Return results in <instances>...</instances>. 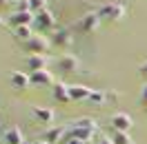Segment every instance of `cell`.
Here are the masks:
<instances>
[{"label":"cell","instance_id":"6da1fadb","mask_svg":"<svg viewBox=\"0 0 147 144\" xmlns=\"http://www.w3.org/2000/svg\"><path fill=\"white\" fill-rule=\"evenodd\" d=\"M96 131H98V124L92 117H78V120H74V122L67 124V133L74 135V137H80L83 142H92Z\"/></svg>","mask_w":147,"mask_h":144},{"label":"cell","instance_id":"7a4b0ae2","mask_svg":"<svg viewBox=\"0 0 147 144\" xmlns=\"http://www.w3.org/2000/svg\"><path fill=\"white\" fill-rule=\"evenodd\" d=\"M22 49H25L29 55H34V53L47 55V53H49V49H51V40H49L45 33H34L27 42H22Z\"/></svg>","mask_w":147,"mask_h":144},{"label":"cell","instance_id":"3957f363","mask_svg":"<svg viewBox=\"0 0 147 144\" xmlns=\"http://www.w3.org/2000/svg\"><path fill=\"white\" fill-rule=\"evenodd\" d=\"M125 13H127V7H125L123 2H107V5L98 7V16H100V20L118 22V20L125 18Z\"/></svg>","mask_w":147,"mask_h":144},{"label":"cell","instance_id":"277c9868","mask_svg":"<svg viewBox=\"0 0 147 144\" xmlns=\"http://www.w3.org/2000/svg\"><path fill=\"white\" fill-rule=\"evenodd\" d=\"M100 16H98V11H87L83 18L78 20V25H76V29L78 31H83V33H92V31H96V29L100 27Z\"/></svg>","mask_w":147,"mask_h":144},{"label":"cell","instance_id":"5b68a950","mask_svg":"<svg viewBox=\"0 0 147 144\" xmlns=\"http://www.w3.org/2000/svg\"><path fill=\"white\" fill-rule=\"evenodd\" d=\"M109 124L114 126V131L129 133V129L134 126V120H131V115H129V113H123V111H118V113H114V115L109 117Z\"/></svg>","mask_w":147,"mask_h":144},{"label":"cell","instance_id":"8992f818","mask_svg":"<svg viewBox=\"0 0 147 144\" xmlns=\"http://www.w3.org/2000/svg\"><path fill=\"white\" fill-rule=\"evenodd\" d=\"M56 67H58L60 73H76L78 67H80V62H78V58L74 53H65V55H60V58L56 60Z\"/></svg>","mask_w":147,"mask_h":144},{"label":"cell","instance_id":"52a82bcc","mask_svg":"<svg viewBox=\"0 0 147 144\" xmlns=\"http://www.w3.org/2000/svg\"><path fill=\"white\" fill-rule=\"evenodd\" d=\"M34 18H36V16H34L31 11H13L9 18H7V25L13 27V29H18V27H25V25H31Z\"/></svg>","mask_w":147,"mask_h":144},{"label":"cell","instance_id":"ba28073f","mask_svg":"<svg viewBox=\"0 0 147 144\" xmlns=\"http://www.w3.org/2000/svg\"><path fill=\"white\" fill-rule=\"evenodd\" d=\"M29 80H31V84H38V87H54V82H56L49 69L31 71V73H29Z\"/></svg>","mask_w":147,"mask_h":144},{"label":"cell","instance_id":"9c48e42d","mask_svg":"<svg viewBox=\"0 0 147 144\" xmlns=\"http://www.w3.org/2000/svg\"><path fill=\"white\" fill-rule=\"evenodd\" d=\"M67 135V126H47L45 133H42V140L49 144H60Z\"/></svg>","mask_w":147,"mask_h":144},{"label":"cell","instance_id":"30bf717a","mask_svg":"<svg viewBox=\"0 0 147 144\" xmlns=\"http://www.w3.org/2000/svg\"><path fill=\"white\" fill-rule=\"evenodd\" d=\"M34 25H36V29H40V31H45V29H56V18H54V13L49 9H45V11H40V13H36Z\"/></svg>","mask_w":147,"mask_h":144},{"label":"cell","instance_id":"8fae6325","mask_svg":"<svg viewBox=\"0 0 147 144\" xmlns=\"http://www.w3.org/2000/svg\"><path fill=\"white\" fill-rule=\"evenodd\" d=\"M51 38H54L51 45H56V47H69L74 42V36H71V31H69L67 27H56Z\"/></svg>","mask_w":147,"mask_h":144},{"label":"cell","instance_id":"7c38bea8","mask_svg":"<svg viewBox=\"0 0 147 144\" xmlns=\"http://www.w3.org/2000/svg\"><path fill=\"white\" fill-rule=\"evenodd\" d=\"M2 144H25L22 131H20L18 126H7L2 131Z\"/></svg>","mask_w":147,"mask_h":144},{"label":"cell","instance_id":"4fadbf2b","mask_svg":"<svg viewBox=\"0 0 147 144\" xmlns=\"http://www.w3.org/2000/svg\"><path fill=\"white\" fill-rule=\"evenodd\" d=\"M31 115L36 117L38 122H42V124H51L54 122V109H49V107H31Z\"/></svg>","mask_w":147,"mask_h":144},{"label":"cell","instance_id":"5bb4252c","mask_svg":"<svg viewBox=\"0 0 147 144\" xmlns=\"http://www.w3.org/2000/svg\"><path fill=\"white\" fill-rule=\"evenodd\" d=\"M51 95H54L56 102H69V84H65V82H54V87H51Z\"/></svg>","mask_w":147,"mask_h":144},{"label":"cell","instance_id":"9a60e30c","mask_svg":"<svg viewBox=\"0 0 147 144\" xmlns=\"http://www.w3.org/2000/svg\"><path fill=\"white\" fill-rule=\"evenodd\" d=\"M9 82H11V87H16V89H20V91H25L29 84H31L29 73H22V71H11L9 73Z\"/></svg>","mask_w":147,"mask_h":144},{"label":"cell","instance_id":"2e32d148","mask_svg":"<svg viewBox=\"0 0 147 144\" xmlns=\"http://www.w3.org/2000/svg\"><path fill=\"white\" fill-rule=\"evenodd\" d=\"M47 64H49V58L47 55H29L27 58V67H29V71H40V69H47Z\"/></svg>","mask_w":147,"mask_h":144},{"label":"cell","instance_id":"e0dca14e","mask_svg":"<svg viewBox=\"0 0 147 144\" xmlns=\"http://www.w3.org/2000/svg\"><path fill=\"white\" fill-rule=\"evenodd\" d=\"M92 89H87L85 84H71L69 87V98L71 100H89Z\"/></svg>","mask_w":147,"mask_h":144},{"label":"cell","instance_id":"ac0fdd59","mask_svg":"<svg viewBox=\"0 0 147 144\" xmlns=\"http://www.w3.org/2000/svg\"><path fill=\"white\" fill-rule=\"evenodd\" d=\"M89 102L92 104H105V102H109V93L105 89H94L89 93Z\"/></svg>","mask_w":147,"mask_h":144},{"label":"cell","instance_id":"d6986e66","mask_svg":"<svg viewBox=\"0 0 147 144\" xmlns=\"http://www.w3.org/2000/svg\"><path fill=\"white\" fill-rule=\"evenodd\" d=\"M13 36L18 38L20 42H27L29 38L34 36V27H31V25H25V27H18V29H13Z\"/></svg>","mask_w":147,"mask_h":144},{"label":"cell","instance_id":"ffe728a7","mask_svg":"<svg viewBox=\"0 0 147 144\" xmlns=\"http://www.w3.org/2000/svg\"><path fill=\"white\" fill-rule=\"evenodd\" d=\"M111 140H114V144H136L134 140H131L129 133H120V131H114Z\"/></svg>","mask_w":147,"mask_h":144},{"label":"cell","instance_id":"44dd1931","mask_svg":"<svg viewBox=\"0 0 147 144\" xmlns=\"http://www.w3.org/2000/svg\"><path fill=\"white\" fill-rule=\"evenodd\" d=\"M27 2H29V11H31L34 16L47 9V0H27Z\"/></svg>","mask_w":147,"mask_h":144},{"label":"cell","instance_id":"7402d4cb","mask_svg":"<svg viewBox=\"0 0 147 144\" xmlns=\"http://www.w3.org/2000/svg\"><path fill=\"white\" fill-rule=\"evenodd\" d=\"M60 144H87V142H83L80 137H74V135H69V133H67V135H65V140H63Z\"/></svg>","mask_w":147,"mask_h":144},{"label":"cell","instance_id":"603a6c76","mask_svg":"<svg viewBox=\"0 0 147 144\" xmlns=\"http://www.w3.org/2000/svg\"><path fill=\"white\" fill-rule=\"evenodd\" d=\"M13 11H29V2H27V0H18Z\"/></svg>","mask_w":147,"mask_h":144},{"label":"cell","instance_id":"cb8c5ba5","mask_svg":"<svg viewBox=\"0 0 147 144\" xmlns=\"http://www.w3.org/2000/svg\"><path fill=\"white\" fill-rule=\"evenodd\" d=\"M140 104L147 107V84H143V89H140Z\"/></svg>","mask_w":147,"mask_h":144},{"label":"cell","instance_id":"d4e9b609","mask_svg":"<svg viewBox=\"0 0 147 144\" xmlns=\"http://www.w3.org/2000/svg\"><path fill=\"white\" fill-rule=\"evenodd\" d=\"M98 144H114V140H111V137H105V135H102L100 140H98Z\"/></svg>","mask_w":147,"mask_h":144},{"label":"cell","instance_id":"484cf974","mask_svg":"<svg viewBox=\"0 0 147 144\" xmlns=\"http://www.w3.org/2000/svg\"><path fill=\"white\" fill-rule=\"evenodd\" d=\"M138 71H140V73H147V62L140 64V67H138Z\"/></svg>","mask_w":147,"mask_h":144},{"label":"cell","instance_id":"4316f807","mask_svg":"<svg viewBox=\"0 0 147 144\" xmlns=\"http://www.w3.org/2000/svg\"><path fill=\"white\" fill-rule=\"evenodd\" d=\"M31 144H49V142H45V140H36V142H31Z\"/></svg>","mask_w":147,"mask_h":144},{"label":"cell","instance_id":"83f0119b","mask_svg":"<svg viewBox=\"0 0 147 144\" xmlns=\"http://www.w3.org/2000/svg\"><path fill=\"white\" fill-rule=\"evenodd\" d=\"M5 5H9V0H0V7H5Z\"/></svg>","mask_w":147,"mask_h":144},{"label":"cell","instance_id":"f1b7e54d","mask_svg":"<svg viewBox=\"0 0 147 144\" xmlns=\"http://www.w3.org/2000/svg\"><path fill=\"white\" fill-rule=\"evenodd\" d=\"M0 25H2V20H0Z\"/></svg>","mask_w":147,"mask_h":144},{"label":"cell","instance_id":"f546056e","mask_svg":"<svg viewBox=\"0 0 147 144\" xmlns=\"http://www.w3.org/2000/svg\"><path fill=\"white\" fill-rule=\"evenodd\" d=\"M0 137H2V133H0Z\"/></svg>","mask_w":147,"mask_h":144}]
</instances>
